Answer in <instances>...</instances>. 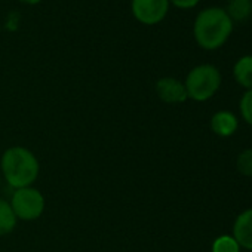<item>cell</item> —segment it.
<instances>
[{
  "instance_id": "obj_1",
  "label": "cell",
  "mask_w": 252,
  "mask_h": 252,
  "mask_svg": "<svg viewBox=\"0 0 252 252\" xmlns=\"http://www.w3.org/2000/svg\"><path fill=\"white\" fill-rule=\"evenodd\" d=\"M0 168L6 183L15 190L32 187L40 172L37 158L29 149L20 146L11 147L3 153Z\"/></svg>"
},
{
  "instance_id": "obj_2",
  "label": "cell",
  "mask_w": 252,
  "mask_h": 252,
  "mask_svg": "<svg viewBox=\"0 0 252 252\" xmlns=\"http://www.w3.org/2000/svg\"><path fill=\"white\" fill-rule=\"evenodd\" d=\"M233 30V21L221 8L202 11L194 21V39L203 49L212 51L225 43Z\"/></svg>"
},
{
  "instance_id": "obj_3",
  "label": "cell",
  "mask_w": 252,
  "mask_h": 252,
  "mask_svg": "<svg viewBox=\"0 0 252 252\" xmlns=\"http://www.w3.org/2000/svg\"><path fill=\"white\" fill-rule=\"evenodd\" d=\"M221 85V74L220 71L209 64L194 67L187 79H186V91L187 96L194 101H206L209 99Z\"/></svg>"
},
{
  "instance_id": "obj_4",
  "label": "cell",
  "mask_w": 252,
  "mask_h": 252,
  "mask_svg": "<svg viewBox=\"0 0 252 252\" xmlns=\"http://www.w3.org/2000/svg\"><path fill=\"white\" fill-rule=\"evenodd\" d=\"M9 203L17 220L23 221H34L40 218L45 211V197L37 189L33 187L15 190Z\"/></svg>"
},
{
  "instance_id": "obj_5",
  "label": "cell",
  "mask_w": 252,
  "mask_h": 252,
  "mask_svg": "<svg viewBox=\"0 0 252 252\" xmlns=\"http://www.w3.org/2000/svg\"><path fill=\"white\" fill-rule=\"evenodd\" d=\"M169 8V0H132L134 17L147 26L160 23Z\"/></svg>"
},
{
  "instance_id": "obj_6",
  "label": "cell",
  "mask_w": 252,
  "mask_h": 252,
  "mask_svg": "<svg viewBox=\"0 0 252 252\" xmlns=\"http://www.w3.org/2000/svg\"><path fill=\"white\" fill-rule=\"evenodd\" d=\"M156 92L159 95V98L165 102H184L189 96H187V91L184 83H181L177 79L172 77H163L156 83Z\"/></svg>"
},
{
  "instance_id": "obj_7",
  "label": "cell",
  "mask_w": 252,
  "mask_h": 252,
  "mask_svg": "<svg viewBox=\"0 0 252 252\" xmlns=\"http://www.w3.org/2000/svg\"><path fill=\"white\" fill-rule=\"evenodd\" d=\"M233 237L239 243V246L252 249V209L242 212L236 218L233 227Z\"/></svg>"
},
{
  "instance_id": "obj_8",
  "label": "cell",
  "mask_w": 252,
  "mask_h": 252,
  "mask_svg": "<svg viewBox=\"0 0 252 252\" xmlns=\"http://www.w3.org/2000/svg\"><path fill=\"white\" fill-rule=\"evenodd\" d=\"M211 128L220 137H230L237 129V119L230 111H218L211 120Z\"/></svg>"
},
{
  "instance_id": "obj_9",
  "label": "cell",
  "mask_w": 252,
  "mask_h": 252,
  "mask_svg": "<svg viewBox=\"0 0 252 252\" xmlns=\"http://www.w3.org/2000/svg\"><path fill=\"white\" fill-rule=\"evenodd\" d=\"M234 79L236 82L246 88V89H252V57H243L240 58L236 65H234Z\"/></svg>"
},
{
  "instance_id": "obj_10",
  "label": "cell",
  "mask_w": 252,
  "mask_h": 252,
  "mask_svg": "<svg viewBox=\"0 0 252 252\" xmlns=\"http://www.w3.org/2000/svg\"><path fill=\"white\" fill-rule=\"evenodd\" d=\"M225 14L231 21H246L252 14L251 0H230Z\"/></svg>"
},
{
  "instance_id": "obj_11",
  "label": "cell",
  "mask_w": 252,
  "mask_h": 252,
  "mask_svg": "<svg viewBox=\"0 0 252 252\" xmlns=\"http://www.w3.org/2000/svg\"><path fill=\"white\" fill-rule=\"evenodd\" d=\"M17 225V217L11 208V203L0 199V236L9 234Z\"/></svg>"
},
{
  "instance_id": "obj_12",
  "label": "cell",
  "mask_w": 252,
  "mask_h": 252,
  "mask_svg": "<svg viewBox=\"0 0 252 252\" xmlns=\"http://www.w3.org/2000/svg\"><path fill=\"white\" fill-rule=\"evenodd\" d=\"M212 252H239V243L231 236H221L214 242Z\"/></svg>"
},
{
  "instance_id": "obj_13",
  "label": "cell",
  "mask_w": 252,
  "mask_h": 252,
  "mask_svg": "<svg viewBox=\"0 0 252 252\" xmlns=\"http://www.w3.org/2000/svg\"><path fill=\"white\" fill-rule=\"evenodd\" d=\"M237 169L246 177H252V149L245 150L237 158Z\"/></svg>"
},
{
  "instance_id": "obj_14",
  "label": "cell",
  "mask_w": 252,
  "mask_h": 252,
  "mask_svg": "<svg viewBox=\"0 0 252 252\" xmlns=\"http://www.w3.org/2000/svg\"><path fill=\"white\" fill-rule=\"evenodd\" d=\"M240 113L243 119L252 125V89H249L240 99Z\"/></svg>"
},
{
  "instance_id": "obj_15",
  "label": "cell",
  "mask_w": 252,
  "mask_h": 252,
  "mask_svg": "<svg viewBox=\"0 0 252 252\" xmlns=\"http://www.w3.org/2000/svg\"><path fill=\"white\" fill-rule=\"evenodd\" d=\"M171 2L181 9H190L193 6H196L199 3V0H171Z\"/></svg>"
},
{
  "instance_id": "obj_16",
  "label": "cell",
  "mask_w": 252,
  "mask_h": 252,
  "mask_svg": "<svg viewBox=\"0 0 252 252\" xmlns=\"http://www.w3.org/2000/svg\"><path fill=\"white\" fill-rule=\"evenodd\" d=\"M23 3H27V5H36L39 2H42V0H21Z\"/></svg>"
},
{
  "instance_id": "obj_17",
  "label": "cell",
  "mask_w": 252,
  "mask_h": 252,
  "mask_svg": "<svg viewBox=\"0 0 252 252\" xmlns=\"http://www.w3.org/2000/svg\"><path fill=\"white\" fill-rule=\"evenodd\" d=\"M0 184H2V178H0Z\"/></svg>"
}]
</instances>
